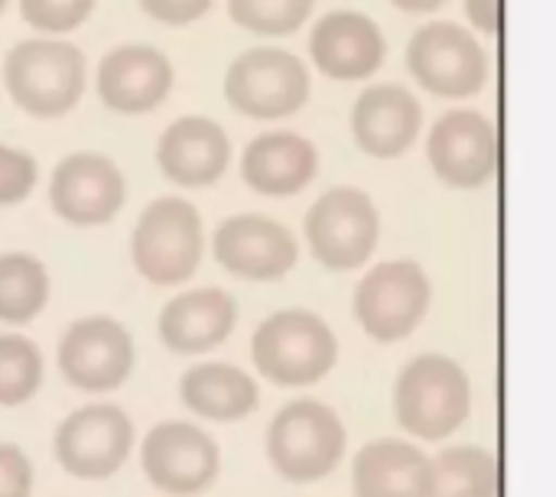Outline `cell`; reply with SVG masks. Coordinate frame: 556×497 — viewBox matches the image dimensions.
Returning <instances> with one entry per match:
<instances>
[{
    "instance_id": "33",
    "label": "cell",
    "mask_w": 556,
    "mask_h": 497,
    "mask_svg": "<svg viewBox=\"0 0 556 497\" xmlns=\"http://www.w3.org/2000/svg\"><path fill=\"white\" fill-rule=\"evenodd\" d=\"M394 7H401V10H407V13H427V10H437V7H443L446 0H391Z\"/></svg>"
},
{
    "instance_id": "17",
    "label": "cell",
    "mask_w": 556,
    "mask_h": 497,
    "mask_svg": "<svg viewBox=\"0 0 556 497\" xmlns=\"http://www.w3.org/2000/svg\"><path fill=\"white\" fill-rule=\"evenodd\" d=\"M313 62L339 81L368 78L381 68L388 42L381 26L362 10H332L309 33Z\"/></svg>"
},
{
    "instance_id": "11",
    "label": "cell",
    "mask_w": 556,
    "mask_h": 497,
    "mask_svg": "<svg viewBox=\"0 0 556 497\" xmlns=\"http://www.w3.org/2000/svg\"><path fill=\"white\" fill-rule=\"evenodd\" d=\"M140 466L147 482L173 497L205 495L218 472H222V453L218 443L182 420L156 423L140 446Z\"/></svg>"
},
{
    "instance_id": "23",
    "label": "cell",
    "mask_w": 556,
    "mask_h": 497,
    "mask_svg": "<svg viewBox=\"0 0 556 497\" xmlns=\"http://www.w3.org/2000/svg\"><path fill=\"white\" fill-rule=\"evenodd\" d=\"M182 404L212 423H235L257 410L261 391L254 378L228 361H199L179 381Z\"/></svg>"
},
{
    "instance_id": "21",
    "label": "cell",
    "mask_w": 556,
    "mask_h": 497,
    "mask_svg": "<svg viewBox=\"0 0 556 497\" xmlns=\"http://www.w3.org/2000/svg\"><path fill=\"white\" fill-rule=\"evenodd\" d=\"M319 169V150L296 130H267L244 146L241 176L261 195H296Z\"/></svg>"
},
{
    "instance_id": "25",
    "label": "cell",
    "mask_w": 556,
    "mask_h": 497,
    "mask_svg": "<svg viewBox=\"0 0 556 497\" xmlns=\"http://www.w3.org/2000/svg\"><path fill=\"white\" fill-rule=\"evenodd\" d=\"M49 303V270L26 251L0 254V322L26 326Z\"/></svg>"
},
{
    "instance_id": "18",
    "label": "cell",
    "mask_w": 556,
    "mask_h": 497,
    "mask_svg": "<svg viewBox=\"0 0 556 497\" xmlns=\"http://www.w3.org/2000/svg\"><path fill=\"white\" fill-rule=\"evenodd\" d=\"M231 160V140L205 114H186L173 120L156 140V163L176 186L199 189L222 179Z\"/></svg>"
},
{
    "instance_id": "7",
    "label": "cell",
    "mask_w": 556,
    "mask_h": 497,
    "mask_svg": "<svg viewBox=\"0 0 556 497\" xmlns=\"http://www.w3.org/2000/svg\"><path fill=\"white\" fill-rule=\"evenodd\" d=\"M407 68L437 98H469L485 88L492 59L466 26L430 20L407 42Z\"/></svg>"
},
{
    "instance_id": "5",
    "label": "cell",
    "mask_w": 556,
    "mask_h": 497,
    "mask_svg": "<svg viewBox=\"0 0 556 497\" xmlns=\"http://www.w3.org/2000/svg\"><path fill=\"white\" fill-rule=\"evenodd\" d=\"M3 85L23 111L59 117L85 91V55L65 39H23L3 59Z\"/></svg>"
},
{
    "instance_id": "22",
    "label": "cell",
    "mask_w": 556,
    "mask_h": 497,
    "mask_svg": "<svg viewBox=\"0 0 556 497\" xmlns=\"http://www.w3.org/2000/svg\"><path fill=\"white\" fill-rule=\"evenodd\" d=\"M355 497H430V459L404 439H375L352 462Z\"/></svg>"
},
{
    "instance_id": "13",
    "label": "cell",
    "mask_w": 556,
    "mask_h": 497,
    "mask_svg": "<svg viewBox=\"0 0 556 497\" xmlns=\"http://www.w3.org/2000/svg\"><path fill=\"white\" fill-rule=\"evenodd\" d=\"M427 156L433 173L456 189H479L495 179L498 169V130L469 107L446 111L427 137Z\"/></svg>"
},
{
    "instance_id": "31",
    "label": "cell",
    "mask_w": 556,
    "mask_h": 497,
    "mask_svg": "<svg viewBox=\"0 0 556 497\" xmlns=\"http://www.w3.org/2000/svg\"><path fill=\"white\" fill-rule=\"evenodd\" d=\"M153 20H160V23H169V26H186V23H192V20H199L208 7H212V0H137Z\"/></svg>"
},
{
    "instance_id": "32",
    "label": "cell",
    "mask_w": 556,
    "mask_h": 497,
    "mask_svg": "<svg viewBox=\"0 0 556 497\" xmlns=\"http://www.w3.org/2000/svg\"><path fill=\"white\" fill-rule=\"evenodd\" d=\"M466 13H469V20H472L482 33H498L502 0H466Z\"/></svg>"
},
{
    "instance_id": "15",
    "label": "cell",
    "mask_w": 556,
    "mask_h": 497,
    "mask_svg": "<svg viewBox=\"0 0 556 497\" xmlns=\"http://www.w3.org/2000/svg\"><path fill=\"white\" fill-rule=\"evenodd\" d=\"M127 186L117 163L104 153H72L65 156L49 182L52 212L78 228H94L111 221L124 205Z\"/></svg>"
},
{
    "instance_id": "26",
    "label": "cell",
    "mask_w": 556,
    "mask_h": 497,
    "mask_svg": "<svg viewBox=\"0 0 556 497\" xmlns=\"http://www.w3.org/2000/svg\"><path fill=\"white\" fill-rule=\"evenodd\" d=\"M42 387V355L36 342L0 332V407H20Z\"/></svg>"
},
{
    "instance_id": "14",
    "label": "cell",
    "mask_w": 556,
    "mask_h": 497,
    "mask_svg": "<svg viewBox=\"0 0 556 497\" xmlns=\"http://www.w3.org/2000/svg\"><path fill=\"white\" fill-rule=\"evenodd\" d=\"M212 254L241 280L274 283L296 267L300 244L287 225L267 215H231L215 228Z\"/></svg>"
},
{
    "instance_id": "19",
    "label": "cell",
    "mask_w": 556,
    "mask_h": 497,
    "mask_svg": "<svg viewBox=\"0 0 556 497\" xmlns=\"http://www.w3.org/2000/svg\"><path fill=\"white\" fill-rule=\"evenodd\" d=\"M238 322V303L218 286H202L169 300L156 319L160 342L173 355H205L228 342Z\"/></svg>"
},
{
    "instance_id": "2",
    "label": "cell",
    "mask_w": 556,
    "mask_h": 497,
    "mask_svg": "<svg viewBox=\"0 0 556 497\" xmlns=\"http://www.w3.org/2000/svg\"><path fill=\"white\" fill-rule=\"evenodd\" d=\"M251 358L261 378L277 387H313L336 368L339 339L323 316L280 309L254 329Z\"/></svg>"
},
{
    "instance_id": "30",
    "label": "cell",
    "mask_w": 556,
    "mask_h": 497,
    "mask_svg": "<svg viewBox=\"0 0 556 497\" xmlns=\"http://www.w3.org/2000/svg\"><path fill=\"white\" fill-rule=\"evenodd\" d=\"M33 462L20 446L0 443V497H33Z\"/></svg>"
},
{
    "instance_id": "1",
    "label": "cell",
    "mask_w": 556,
    "mask_h": 497,
    "mask_svg": "<svg viewBox=\"0 0 556 497\" xmlns=\"http://www.w3.org/2000/svg\"><path fill=\"white\" fill-rule=\"evenodd\" d=\"M472 410V381L450 355L410 358L394 381V420L424 443L453 436Z\"/></svg>"
},
{
    "instance_id": "9",
    "label": "cell",
    "mask_w": 556,
    "mask_h": 497,
    "mask_svg": "<svg viewBox=\"0 0 556 497\" xmlns=\"http://www.w3.org/2000/svg\"><path fill=\"white\" fill-rule=\"evenodd\" d=\"M225 98L235 111L277 120L300 111L309 98V72L300 55L277 46L244 49L225 72Z\"/></svg>"
},
{
    "instance_id": "16",
    "label": "cell",
    "mask_w": 556,
    "mask_h": 497,
    "mask_svg": "<svg viewBox=\"0 0 556 497\" xmlns=\"http://www.w3.org/2000/svg\"><path fill=\"white\" fill-rule=\"evenodd\" d=\"M173 62L147 42L114 46L98 65V94L117 114H147L166 101Z\"/></svg>"
},
{
    "instance_id": "12",
    "label": "cell",
    "mask_w": 556,
    "mask_h": 497,
    "mask_svg": "<svg viewBox=\"0 0 556 497\" xmlns=\"http://www.w3.org/2000/svg\"><path fill=\"white\" fill-rule=\"evenodd\" d=\"M137 361L134 335L111 316H88L65 329L59 342L62 378L85 394L117 391Z\"/></svg>"
},
{
    "instance_id": "10",
    "label": "cell",
    "mask_w": 556,
    "mask_h": 497,
    "mask_svg": "<svg viewBox=\"0 0 556 497\" xmlns=\"http://www.w3.org/2000/svg\"><path fill=\"white\" fill-rule=\"evenodd\" d=\"M134 449V420L111 404H91L72 410L52 439L55 462L81 479V482H104L124 469Z\"/></svg>"
},
{
    "instance_id": "34",
    "label": "cell",
    "mask_w": 556,
    "mask_h": 497,
    "mask_svg": "<svg viewBox=\"0 0 556 497\" xmlns=\"http://www.w3.org/2000/svg\"><path fill=\"white\" fill-rule=\"evenodd\" d=\"M3 7H7V0H0V10H3Z\"/></svg>"
},
{
    "instance_id": "4",
    "label": "cell",
    "mask_w": 556,
    "mask_h": 497,
    "mask_svg": "<svg viewBox=\"0 0 556 497\" xmlns=\"http://www.w3.org/2000/svg\"><path fill=\"white\" fill-rule=\"evenodd\" d=\"M345 423L319 400H293L270 420L267 459L287 482H319L345 459Z\"/></svg>"
},
{
    "instance_id": "27",
    "label": "cell",
    "mask_w": 556,
    "mask_h": 497,
    "mask_svg": "<svg viewBox=\"0 0 556 497\" xmlns=\"http://www.w3.org/2000/svg\"><path fill=\"white\" fill-rule=\"evenodd\" d=\"M228 13L251 33L287 36L309 20L313 0H228Z\"/></svg>"
},
{
    "instance_id": "8",
    "label": "cell",
    "mask_w": 556,
    "mask_h": 497,
    "mask_svg": "<svg viewBox=\"0 0 556 497\" xmlns=\"http://www.w3.org/2000/svg\"><path fill=\"white\" fill-rule=\"evenodd\" d=\"M306 241L313 257L329 270H358L378 247L381 215L368 192L336 186L306 212Z\"/></svg>"
},
{
    "instance_id": "6",
    "label": "cell",
    "mask_w": 556,
    "mask_h": 497,
    "mask_svg": "<svg viewBox=\"0 0 556 497\" xmlns=\"http://www.w3.org/2000/svg\"><path fill=\"white\" fill-rule=\"evenodd\" d=\"M433 286L417 260L375 264L355 286V319L375 342H404L427 319Z\"/></svg>"
},
{
    "instance_id": "20",
    "label": "cell",
    "mask_w": 556,
    "mask_h": 497,
    "mask_svg": "<svg viewBox=\"0 0 556 497\" xmlns=\"http://www.w3.org/2000/svg\"><path fill=\"white\" fill-rule=\"evenodd\" d=\"M424 124L420 101L401 85H371L358 94L352 107L355 143L378 160L404 156Z\"/></svg>"
},
{
    "instance_id": "24",
    "label": "cell",
    "mask_w": 556,
    "mask_h": 497,
    "mask_svg": "<svg viewBox=\"0 0 556 497\" xmlns=\"http://www.w3.org/2000/svg\"><path fill=\"white\" fill-rule=\"evenodd\" d=\"M498 459L479 446H453L430 459V497H498Z\"/></svg>"
},
{
    "instance_id": "3",
    "label": "cell",
    "mask_w": 556,
    "mask_h": 497,
    "mask_svg": "<svg viewBox=\"0 0 556 497\" xmlns=\"http://www.w3.org/2000/svg\"><path fill=\"white\" fill-rule=\"evenodd\" d=\"M205 231L192 202L166 195L153 199L130 234V260L137 273L153 286H179L192 280L202 264Z\"/></svg>"
},
{
    "instance_id": "29",
    "label": "cell",
    "mask_w": 556,
    "mask_h": 497,
    "mask_svg": "<svg viewBox=\"0 0 556 497\" xmlns=\"http://www.w3.org/2000/svg\"><path fill=\"white\" fill-rule=\"evenodd\" d=\"M36 186V160L20 150L0 143V205H20Z\"/></svg>"
},
{
    "instance_id": "28",
    "label": "cell",
    "mask_w": 556,
    "mask_h": 497,
    "mask_svg": "<svg viewBox=\"0 0 556 497\" xmlns=\"http://www.w3.org/2000/svg\"><path fill=\"white\" fill-rule=\"evenodd\" d=\"M94 0H20V13L29 26L46 33H65L88 20Z\"/></svg>"
}]
</instances>
